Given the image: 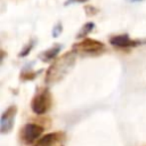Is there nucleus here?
<instances>
[{"label": "nucleus", "instance_id": "obj_1", "mask_svg": "<svg viewBox=\"0 0 146 146\" xmlns=\"http://www.w3.org/2000/svg\"><path fill=\"white\" fill-rule=\"evenodd\" d=\"M75 54L73 50L64 54L49 66L46 73V83H57L59 82L74 66L75 64Z\"/></svg>", "mask_w": 146, "mask_h": 146}, {"label": "nucleus", "instance_id": "obj_2", "mask_svg": "<svg viewBox=\"0 0 146 146\" xmlns=\"http://www.w3.org/2000/svg\"><path fill=\"white\" fill-rule=\"evenodd\" d=\"M51 104H52L51 94H50L48 88H44V89L40 90L33 97V99L31 102V108H32L34 114L43 115L50 110Z\"/></svg>", "mask_w": 146, "mask_h": 146}, {"label": "nucleus", "instance_id": "obj_3", "mask_svg": "<svg viewBox=\"0 0 146 146\" xmlns=\"http://www.w3.org/2000/svg\"><path fill=\"white\" fill-rule=\"evenodd\" d=\"M105 48L104 43L98 41V40H95V39H83L76 43H74L72 46V50L76 54H88V55H91V54H98L100 51H103Z\"/></svg>", "mask_w": 146, "mask_h": 146}, {"label": "nucleus", "instance_id": "obj_4", "mask_svg": "<svg viewBox=\"0 0 146 146\" xmlns=\"http://www.w3.org/2000/svg\"><path fill=\"white\" fill-rule=\"evenodd\" d=\"M43 132V127L38 123H26L22 127L19 139L24 144H33Z\"/></svg>", "mask_w": 146, "mask_h": 146}, {"label": "nucleus", "instance_id": "obj_5", "mask_svg": "<svg viewBox=\"0 0 146 146\" xmlns=\"http://www.w3.org/2000/svg\"><path fill=\"white\" fill-rule=\"evenodd\" d=\"M16 114H17V107L15 105H10L1 114V117H0V132L2 135H6V133H8V132H10L13 130Z\"/></svg>", "mask_w": 146, "mask_h": 146}, {"label": "nucleus", "instance_id": "obj_6", "mask_svg": "<svg viewBox=\"0 0 146 146\" xmlns=\"http://www.w3.org/2000/svg\"><path fill=\"white\" fill-rule=\"evenodd\" d=\"M110 43L116 48H131L135 46H138L140 42L130 39L129 35L127 34H121V35H114L110 39Z\"/></svg>", "mask_w": 146, "mask_h": 146}, {"label": "nucleus", "instance_id": "obj_7", "mask_svg": "<svg viewBox=\"0 0 146 146\" xmlns=\"http://www.w3.org/2000/svg\"><path fill=\"white\" fill-rule=\"evenodd\" d=\"M64 135L62 132H52V133H47L42 138H40L35 145L33 146H54L57 141H60Z\"/></svg>", "mask_w": 146, "mask_h": 146}, {"label": "nucleus", "instance_id": "obj_8", "mask_svg": "<svg viewBox=\"0 0 146 146\" xmlns=\"http://www.w3.org/2000/svg\"><path fill=\"white\" fill-rule=\"evenodd\" d=\"M60 49H62V46H60V44H55V46H52L51 48H49V49L42 51V52L39 55V58H40L41 62H43V63L51 62V60H54V59L57 57V55L59 54Z\"/></svg>", "mask_w": 146, "mask_h": 146}, {"label": "nucleus", "instance_id": "obj_9", "mask_svg": "<svg viewBox=\"0 0 146 146\" xmlns=\"http://www.w3.org/2000/svg\"><path fill=\"white\" fill-rule=\"evenodd\" d=\"M95 29V24L92 22H87L79 31V33L76 34V38L78 39H81V38H84L86 35H88L92 30Z\"/></svg>", "mask_w": 146, "mask_h": 146}, {"label": "nucleus", "instance_id": "obj_10", "mask_svg": "<svg viewBox=\"0 0 146 146\" xmlns=\"http://www.w3.org/2000/svg\"><path fill=\"white\" fill-rule=\"evenodd\" d=\"M34 47V41L33 40H31L23 49H22V51L19 52V57H25V56H27L29 54H30V51H31V49Z\"/></svg>", "mask_w": 146, "mask_h": 146}, {"label": "nucleus", "instance_id": "obj_11", "mask_svg": "<svg viewBox=\"0 0 146 146\" xmlns=\"http://www.w3.org/2000/svg\"><path fill=\"white\" fill-rule=\"evenodd\" d=\"M35 75H36V73L33 71H27V72L23 71L21 74V78H22V80H32L35 78Z\"/></svg>", "mask_w": 146, "mask_h": 146}, {"label": "nucleus", "instance_id": "obj_12", "mask_svg": "<svg viewBox=\"0 0 146 146\" xmlns=\"http://www.w3.org/2000/svg\"><path fill=\"white\" fill-rule=\"evenodd\" d=\"M62 31H63V26H62V24H60V23H57V24L54 26V29H52V33H51V35H52L54 38H57V36L60 35Z\"/></svg>", "mask_w": 146, "mask_h": 146}, {"label": "nucleus", "instance_id": "obj_13", "mask_svg": "<svg viewBox=\"0 0 146 146\" xmlns=\"http://www.w3.org/2000/svg\"><path fill=\"white\" fill-rule=\"evenodd\" d=\"M86 14L88 15V16H90V15H95V14H97V11H98V9H96L95 7H92V6H86Z\"/></svg>", "mask_w": 146, "mask_h": 146}, {"label": "nucleus", "instance_id": "obj_14", "mask_svg": "<svg viewBox=\"0 0 146 146\" xmlns=\"http://www.w3.org/2000/svg\"><path fill=\"white\" fill-rule=\"evenodd\" d=\"M89 0H66L65 1V6H68V5H73V3H84Z\"/></svg>", "mask_w": 146, "mask_h": 146}, {"label": "nucleus", "instance_id": "obj_15", "mask_svg": "<svg viewBox=\"0 0 146 146\" xmlns=\"http://www.w3.org/2000/svg\"><path fill=\"white\" fill-rule=\"evenodd\" d=\"M130 1H133V2H136V1H143V0H130Z\"/></svg>", "mask_w": 146, "mask_h": 146}]
</instances>
